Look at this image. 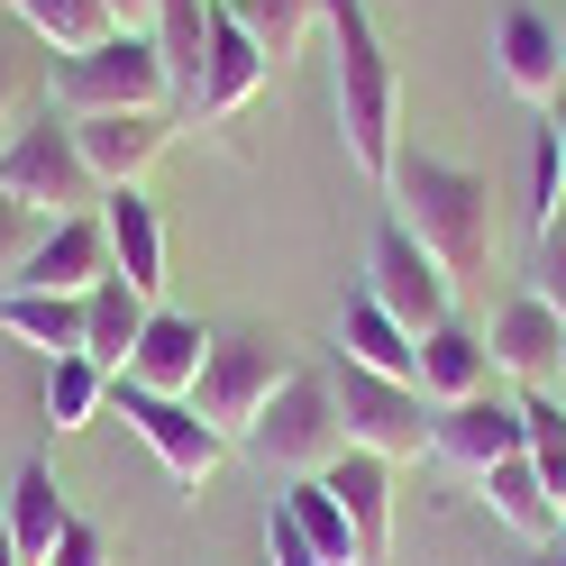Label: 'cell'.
<instances>
[{"mask_svg":"<svg viewBox=\"0 0 566 566\" xmlns=\"http://www.w3.org/2000/svg\"><path fill=\"white\" fill-rule=\"evenodd\" d=\"M384 220H402L420 247H430V265L467 293V283H493V238H503V220H493V184L475 165H448V156H394V174H384Z\"/></svg>","mask_w":566,"mask_h":566,"instance_id":"6da1fadb","label":"cell"},{"mask_svg":"<svg viewBox=\"0 0 566 566\" xmlns=\"http://www.w3.org/2000/svg\"><path fill=\"white\" fill-rule=\"evenodd\" d=\"M321 38H329V101H338V137L347 165L384 192V174L402 156V74L384 55L366 0H321Z\"/></svg>","mask_w":566,"mask_h":566,"instance_id":"7a4b0ae2","label":"cell"},{"mask_svg":"<svg viewBox=\"0 0 566 566\" xmlns=\"http://www.w3.org/2000/svg\"><path fill=\"white\" fill-rule=\"evenodd\" d=\"M46 101L64 119H111V111H174V74L156 38H101L83 55H55Z\"/></svg>","mask_w":566,"mask_h":566,"instance_id":"3957f363","label":"cell"},{"mask_svg":"<svg viewBox=\"0 0 566 566\" xmlns=\"http://www.w3.org/2000/svg\"><path fill=\"white\" fill-rule=\"evenodd\" d=\"M0 192L28 201L38 220H74V210H101V184H92V165L74 147V119L55 111H28L10 137H0Z\"/></svg>","mask_w":566,"mask_h":566,"instance_id":"277c9868","label":"cell"},{"mask_svg":"<svg viewBox=\"0 0 566 566\" xmlns=\"http://www.w3.org/2000/svg\"><path fill=\"white\" fill-rule=\"evenodd\" d=\"M247 448H256L283 484L329 475L338 457H347V420H338V394H329V366H293V384L265 402V420H256V439H247Z\"/></svg>","mask_w":566,"mask_h":566,"instance_id":"5b68a950","label":"cell"},{"mask_svg":"<svg viewBox=\"0 0 566 566\" xmlns=\"http://www.w3.org/2000/svg\"><path fill=\"white\" fill-rule=\"evenodd\" d=\"M283 384H293V347H274L265 329H238V338H210V366H201V384H192V411H201L229 448H247Z\"/></svg>","mask_w":566,"mask_h":566,"instance_id":"8992f818","label":"cell"},{"mask_svg":"<svg viewBox=\"0 0 566 566\" xmlns=\"http://www.w3.org/2000/svg\"><path fill=\"white\" fill-rule=\"evenodd\" d=\"M329 394H338V420H347V448L384 457V467H402V457L430 448V394H420V384L329 357Z\"/></svg>","mask_w":566,"mask_h":566,"instance_id":"52a82bcc","label":"cell"},{"mask_svg":"<svg viewBox=\"0 0 566 566\" xmlns=\"http://www.w3.org/2000/svg\"><path fill=\"white\" fill-rule=\"evenodd\" d=\"M366 302H384L411 338H430L439 321H457V283L430 265V247H420L402 220L375 229V256H366Z\"/></svg>","mask_w":566,"mask_h":566,"instance_id":"ba28073f","label":"cell"},{"mask_svg":"<svg viewBox=\"0 0 566 566\" xmlns=\"http://www.w3.org/2000/svg\"><path fill=\"white\" fill-rule=\"evenodd\" d=\"M111 402H119V420L137 439L156 448V467L184 484V493H201L210 475H220V457H229V439L210 430V420L192 411V402H174V394H137V384H111Z\"/></svg>","mask_w":566,"mask_h":566,"instance_id":"9c48e42d","label":"cell"},{"mask_svg":"<svg viewBox=\"0 0 566 566\" xmlns=\"http://www.w3.org/2000/svg\"><path fill=\"white\" fill-rule=\"evenodd\" d=\"M521 448H530V420L503 394H467V402H439L430 411V457L457 467V475H475V484L503 467V457H521Z\"/></svg>","mask_w":566,"mask_h":566,"instance_id":"30bf717a","label":"cell"},{"mask_svg":"<svg viewBox=\"0 0 566 566\" xmlns=\"http://www.w3.org/2000/svg\"><path fill=\"white\" fill-rule=\"evenodd\" d=\"M484 347H493V375H503V384H521V394H557V375H566V321L539 293H512L503 311H493Z\"/></svg>","mask_w":566,"mask_h":566,"instance_id":"8fae6325","label":"cell"},{"mask_svg":"<svg viewBox=\"0 0 566 566\" xmlns=\"http://www.w3.org/2000/svg\"><path fill=\"white\" fill-rule=\"evenodd\" d=\"M493 74H503L512 101H530V111H557L566 92V38L548 10H503L493 19Z\"/></svg>","mask_w":566,"mask_h":566,"instance_id":"7c38bea8","label":"cell"},{"mask_svg":"<svg viewBox=\"0 0 566 566\" xmlns=\"http://www.w3.org/2000/svg\"><path fill=\"white\" fill-rule=\"evenodd\" d=\"M74 147L92 165L101 192H128L165 147H174V111H111V119H74Z\"/></svg>","mask_w":566,"mask_h":566,"instance_id":"4fadbf2b","label":"cell"},{"mask_svg":"<svg viewBox=\"0 0 566 566\" xmlns=\"http://www.w3.org/2000/svg\"><path fill=\"white\" fill-rule=\"evenodd\" d=\"M201 366H210V329L156 302V311H147V329H137V347H128V375H119V384H137V394H174V402H192Z\"/></svg>","mask_w":566,"mask_h":566,"instance_id":"5bb4252c","label":"cell"},{"mask_svg":"<svg viewBox=\"0 0 566 566\" xmlns=\"http://www.w3.org/2000/svg\"><path fill=\"white\" fill-rule=\"evenodd\" d=\"M92 283H111V229H101V210H74V220H55L38 238V256H28V274L10 283V293H92Z\"/></svg>","mask_w":566,"mask_h":566,"instance_id":"9a60e30c","label":"cell"},{"mask_svg":"<svg viewBox=\"0 0 566 566\" xmlns=\"http://www.w3.org/2000/svg\"><path fill=\"white\" fill-rule=\"evenodd\" d=\"M321 484L338 493L347 530H357V557L384 566V557H394V467H384V457H366V448H347Z\"/></svg>","mask_w":566,"mask_h":566,"instance_id":"2e32d148","label":"cell"},{"mask_svg":"<svg viewBox=\"0 0 566 566\" xmlns=\"http://www.w3.org/2000/svg\"><path fill=\"white\" fill-rule=\"evenodd\" d=\"M101 229H111V274L137 283L147 302H165V220H156V201L147 192H101Z\"/></svg>","mask_w":566,"mask_h":566,"instance_id":"e0dca14e","label":"cell"},{"mask_svg":"<svg viewBox=\"0 0 566 566\" xmlns=\"http://www.w3.org/2000/svg\"><path fill=\"white\" fill-rule=\"evenodd\" d=\"M0 521H10V539H19L28 566H46V557H55V539L74 530V503H64V484H55L46 457H28V467L10 475V493H0Z\"/></svg>","mask_w":566,"mask_h":566,"instance_id":"ac0fdd59","label":"cell"},{"mask_svg":"<svg viewBox=\"0 0 566 566\" xmlns=\"http://www.w3.org/2000/svg\"><path fill=\"white\" fill-rule=\"evenodd\" d=\"M493 347H484V329H467V321H439L430 338H420V394H430V411L439 402H467V394H493Z\"/></svg>","mask_w":566,"mask_h":566,"instance_id":"d6986e66","label":"cell"},{"mask_svg":"<svg viewBox=\"0 0 566 566\" xmlns=\"http://www.w3.org/2000/svg\"><path fill=\"white\" fill-rule=\"evenodd\" d=\"M265 74H274V64L256 55V38H247V28L220 10V28H210V83H201V119H238L247 101L265 92Z\"/></svg>","mask_w":566,"mask_h":566,"instance_id":"ffe728a7","label":"cell"},{"mask_svg":"<svg viewBox=\"0 0 566 566\" xmlns=\"http://www.w3.org/2000/svg\"><path fill=\"white\" fill-rule=\"evenodd\" d=\"M147 293H137V283H92L83 293V357L92 366H111V375H128V347H137V329H147Z\"/></svg>","mask_w":566,"mask_h":566,"instance_id":"44dd1931","label":"cell"},{"mask_svg":"<svg viewBox=\"0 0 566 566\" xmlns=\"http://www.w3.org/2000/svg\"><path fill=\"white\" fill-rule=\"evenodd\" d=\"M338 357L347 366H375V375H402V384H420V338L394 321L384 302H347V321H338Z\"/></svg>","mask_w":566,"mask_h":566,"instance_id":"7402d4cb","label":"cell"},{"mask_svg":"<svg viewBox=\"0 0 566 566\" xmlns=\"http://www.w3.org/2000/svg\"><path fill=\"white\" fill-rule=\"evenodd\" d=\"M484 503H493V521H503V530H521L530 548L557 539V493L539 484V467H530V457H503V467L484 475Z\"/></svg>","mask_w":566,"mask_h":566,"instance_id":"603a6c76","label":"cell"},{"mask_svg":"<svg viewBox=\"0 0 566 566\" xmlns=\"http://www.w3.org/2000/svg\"><path fill=\"white\" fill-rule=\"evenodd\" d=\"M0 329L28 338V347H46V366H55V357L83 347V302L74 293H0Z\"/></svg>","mask_w":566,"mask_h":566,"instance_id":"cb8c5ba5","label":"cell"},{"mask_svg":"<svg viewBox=\"0 0 566 566\" xmlns=\"http://www.w3.org/2000/svg\"><path fill=\"white\" fill-rule=\"evenodd\" d=\"M10 19H19L38 46H55V55H83V46H101V38H119V28H111V0H10Z\"/></svg>","mask_w":566,"mask_h":566,"instance_id":"d4e9b609","label":"cell"},{"mask_svg":"<svg viewBox=\"0 0 566 566\" xmlns=\"http://www.w3.org/2000/svg\"><path fill=\"white\" fill-rule=\"evenodd\" d=\"M111 366H92L83 357V347H74V357H55L46 366V420H55V430H92V420L101 411H111Z\"/></svg>","mask_w":566,"mask_h":566,"instance_id":"484cf974","label":"cell"},{"mask_svg":"<svg viewBox=\"0 0 566 566\" xmlns=\"http://www.w3.org/2000/svg\"><path fill=\"white\" fill-rule=\"evenodd\" d=\"M229 19L256 38L265 64H283V55H302V46H311V28H321V0H238Z\"/></svg>","mask_w":566,"mask_h":566,"instance_id":"4316f807","label":"cell"},{"mask_svg":"<svg viewBox=\"0 0 566 566\" xmlns=\"http://www.w3.org/2000/svg\"><path fill=\"white\" fill-rule=\"evenodd\" d=\"M283 503L302 512V530H311V548H321V566H366L357 557V530H347V512H338V493L311 475V484H283Z\"/></svg>","mask_w":566,"mask_h":566,"instance_id":"83f0119b","label":"cell"},{"mask_svg":"<svg viewBox=\"0 0 566 566\" xmlns=\"http://www.w3.org/2000/svg\"><path fill=\"white\" fill-rule=\"evenodd\" d=\"M28 111H46V64H38V38H10V28H0V137H10Z\"/></svg>","mask_w":566,"mask_h":566,"instance_id":"f1b7e54d","label":"cell"},{"mask_svg":"<svg viewBox=\"0 0 566 566\" xmlns=\"http://www.w3.org/2000/svg\"><path fill=\"white\" fill-rule=\"evenodd\" d=\"M521 420H530V467H539V484L566 503V394H521Z\"/></svg>","mask_w":566,"mask_h":566,"instance_id":"f546056e","label":"cell"},{"mask_svg":"<svg viewBox=\"0 0 566 566\" xmlns=\"http://www.w3.org/2000/svg\"><path fill=\"white\" fill-rule=\"evenodd\" d=\"M566 220V156H557V137L539 128V156H530V229H557Z\"/></svg>","mask_w":566,"mask_h":566,"instance_id":"4dcf8cb0","label":"cell"},{"mask_svg":"<svg viewBox=\"0 0 566 566\" xmlns=\"http://www.w3.org/2000/svg\"><path fill=\"white\" fill-rule=\"evenodd\" d=\"M46 229H55V220H38L28 201L0 192V293H10V283L28 274V256H38V238H46Z\"/></svg>","mask_w":566,"mask_h":566,"instance_id":"1f68e13d","label":"cell"},{"mask_svg":"<svg viewBox=\"0 0 566 566\" xmlns=\"http://www.w3.org/2000/svg\"><path fill=\"white\" fill-rule=\"evenodd\" d=\"M265 566H321V548H311V530H302V512L274 493V512H265Z\"/></svg>","mask_w":566,"mask_h":566,"instance_id":"d6a6232c","label":"cell"},{"mask_svg":"<svg viewBox=\"0 0 566 566\" xmlns=\"http://www.w3.org/2000/svg\"><path fill=\"white\" fill-rule=\"evenodd\" d=\"M530 293H539V302L557 311V321H566V220L539 238V256H530Z\"/></svg>","mask_w":566,"mask_h":566,"instance_id":"836d02e7","label":"cell"},{"mask_svg":"<svg viewBox=\"0 0 566 566\" xmlns=\"http://www.w3.org/2000/svg\"><path fill=\"white\" fill-rule=\"evenodd\" d=\"M46 566H111V539H101V530L74 512V530L55 539V557H46Z\"/></svg>","mask_w":566,"mask_h":566,"instance_id":"e575fe53","label":"cell"},{"mask_svg":"<svg viewBox=\"0 0 566 566\" xmlns=\"http://www.w3.org/2000/svg\"><path fill=\"white\" fill-rule=\"evenodd\" d=\"M156 10H165V0H111V28H119V38H156Z\"/></svg>","mask_w":566,"mask_h":566,"instance_id":"d590c367","label":"cell"},{"mask_svg":"<svg viewBox=\"0 0 566 566\" xmlns=\"http://www.w3.org/2000/svg\"><path fill=\"white\" fill-rule=\"evenodd\" d=\"M548 137H557V156H566V92H557V111H548Z\"/></svg>","mask_w":566,"mask_h":566,"instance_id":"8d00e7d4","label":"cell"},{"mask_svg":"<svg viewBox=\"0 0 566 566\" xmlns=\"http://www.w3.org/2000/svg\"><path fill=\"white\" fill-rule=\"evenodd\" d=\"M0 566H28V557H19V539H10V521H0Z\"/></svg>","mask_w":566,"mask_h":566,"instance_id":"74e56055","label":"cell"},{"mask_svg":"<svg viewBox=\"0 0 566 566\" xmlns=\"http://www.w3.org/2000/svg\"><path fill=\"white\" fill-rule=\"evenodd\" d=\"M530 566H566V548H557V539H548V548H539V557H530Z\"/></svg>","mask_w":566,"mask_h":566,"instance_id":"f35d334b","label":"cell"},{"mask_svg":"<svg viewBox=\"0 0 566 566\" xmlns=\"http://www.w3.org/2000/svg\"><path fill=\"white\" fill-rule=\"evenodd\" d=\"M557 548H566V503H557Z\"/></svg>","mask_w":566,"mask_h":566,"instance_id":"ab89813d","label":"cell"},{"mask_svg":"<svg viewBox=\"0 0 566 566\" xmlns=\"http://www.w3.org/2000/svg\"><path fill=\"white\" fill-rule=\"evenodd\" d=\"M210 10H238V0H210Z\"/></svg>","mask_w":566,"mask_h":566,"instance_id":"60d3db41","label":"cell"},{"mask_svg":"<svg viewBox=\"0 0 566 566\" xmlns=\"http://www.w3.org/2000/svg\"><path fill=\"white\" fill-rule=\"evenodd\" d=\"M557 38H566V28H557Z\"/></svg>","mask_w":566,"mask_h":566,"instance_id":"b9f144b4","label":"cell"},{"mask_svg":"<svg viewBox=\"0 0 566 566\" xmlns=\"http://www.w3.org/2000/svg\"><path fill=\"white\" fill-rule=\"evenodd\" d=\"M557 384H566V375H557Z\"/></svg>","mask_w":566,"mask_h":566,"instance_id":"7bdbcfd3","label":"cell"}]
</instances>
